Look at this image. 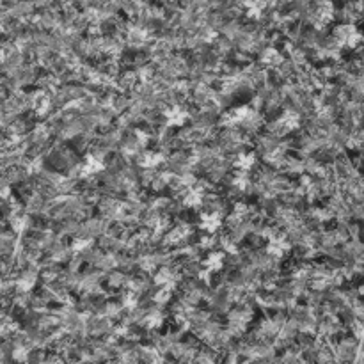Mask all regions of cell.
Wrapping results in <instances>:
<instances>
[{
    "label": "cell",
    "instance_id": "obj_1",
    "mask_svg": "<svg viewBox=\"0 0 364 364\" xmlns=\"http://www.w3.org/2000/svg\"><path fill=\"white\" fill-rule=\"evenodd\" d=\"M261 62L270 66V68L272 66H281L283 64V55L275 50V48H265L261 54Z\"/></svg>",
    "mask_w": 364,
    "mask_h": 364
},
{
    "label": "cell",
    "instance_id": "obj_2",
    "mask_svg": "<svg viewBox=\"0 0 364 364\" xmlns=\"http://www.w3.org/2000/svg\"><path fill=\"white\" fill-rule=\"evenodd\" d=\"M204 265L208 267V270H220L224 267V254L222 252H210V256L206 258Z\"/></svg>",
    "mask_w": 364,
    "mask_h": 364
},
{
    "label": "cell",
    "instance_id": "obj_3",
    "mask_svg": "<svg viewBox=\"0 0 364 364\" xmlns=\"http://www.w3.org/2000/svg\"><path fill=\"white\" fill-rule=\"evenodd\" d=\"M123 283H124V275L119 274V272H116V274H112L109 277V284H110V286H116V288H118V286H121Z\"/></svg>",
    "mask_w": 364,
    "mask_h": 364
},
{
    "label": "cell",
    "instance_id": "obj_4",
    "mask_svg": "<svg viewBox=\"0 0 364 364\" xmlns=\"http://www.w3.org/2000/svg\"><path fill=\"white\" fill-rule=\"evenodd\" d=\"M352 109H359V105H354V103H352ZM350 112H352V116L359 114V110H350Z\"/></svg>",
    "mask_w": 364,
    "mask_h": 364
}]
</instances>
